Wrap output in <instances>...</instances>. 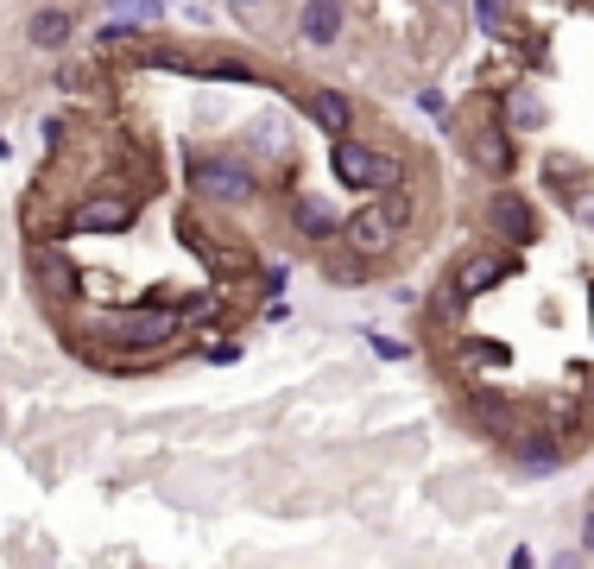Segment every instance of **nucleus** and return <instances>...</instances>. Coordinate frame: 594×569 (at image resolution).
I'll list each match as a JSON object with an SVG mask.
<instances>
[{"label":"nucleus","instance_id":"obj_1","mask_svg":"<svg viewBox=\"0 0 594 569\" xmlns=\"http://www.w3.org/2000/svg\"><path fill=\"white\" fill-rule=\"evenodd\" d=\"M190 183H197L203 197H215V203H240V197L254 190V171H240L228 158H197V165H190Z\"/></svg>","mask_w":594,"mask_h":569},{"label":"nucleus","instance_id":"obj_2","mask_svg":"<svg viewBox=\"0 0 594 569\" xmlns=\"http://www.w3.org/2000/svg\"><path fill=\"white\" fill-rule=\"evenodd\" d=\"M392 241H399V209H386V203L361 209V215L348 222V247H355V254H367V259H380Z\"/></svg>","mask_w":594,"mask_h":569},{"label":"nucleus","instance_id":"obj_3","mask_svg":"<svg viewBox=\"0 0 594 569\" xmlns=\"http://www.w3.org/2000/svg\"><path fill=\"white\" fill-rule=\"evenodd\" d=\"M336 178L361 183V190H380V183H392V158H373L367 146H355V140L341 133L336 140Z\"/></svg>","mask_w":594,"mask_h":569},{"label":"nucleus","instance_id":"obj_4","mask_svg":"<svg viewBox=\"0 0 594 569\" xmlns=\"http://www.w3.org/2000/svg\"><path fill=\"white\" fill-rule=\"evenodd\" d=\"M493 228L506 234V241H518V247H531L538 241V215H531V203L518 190H500L493 197Z\"/></svg>","mask_w":594,"mask_h":569},{"label":"nucleus","instance_id":"obj_5","mask_svg":"<svg viewBox=\"0 0 594 569\" xmlns=\"http://www.w3.org/2000/svg\"><path fill=\"white\" fill-rule=\"evenodd\" d=\"M298 32H304L311 45H336L341 38V0H304V7H298Z\"/></svg>","mask_w":594,"mask_h":569},{"label":"nucleus","instance_id":"obj_6","mask_svg":"<svg viewBox=\"0 0 594 569\" xmlns=\"http://www.w3.org/2000/svg\"><path fill=\"white\" fill-rule=\"evenodd\" d=\"M133 222V203H121V197H96V203L77 209V234H121Z\"/></svg>","mask_w":594,"mask_h":569},{"label":"nucleus","instance_id":"obj_7","mask_svg":"<svg viewBox=\"0 0 594 569\" xmlns=\"http://www.w3.org/2000/svg\"><path fill=\"white\" fill-rule=\"evenodd\" d=\"M468 158H474V165H481V171H487V178H506V171H513V140H506V133H468Z\"/></svg>","mask_w":594,"mask_h":569},{"label":"nucleus","instance_id":"obj_8","mask_svg":"<svg viewBox=\"0 0 594 569\" xmlns=\"http://www.w3.org/2000/svg\"><path fill=\"white\" fill-rule=\"evenodd\" d=\"M500 279H506V259H500V254H468L462 266H456V291H462V298H474V291H493Z\"/></svg>","mask_w":594,"mask_h":569},{"label":"nucleus","instance_id":"obj_9","mask_svg":"<svg viewBox=\"0 0 594 569\" xmlns=\"http://www.w3.org/2000/svg\"><path fill=\"white\" fill-rule=\"evenodd\" d=\"M121 330V342H165L171 330H178V316H165V311H133L114 323Z\"/></svg>","mask_w":594,"mask_h":569},{"label":"nucleus","instance_id":"obj_10","mask_svg":"<svg viewBox=\"0 0 594 569\" xmlns=\"http://www.w3.org/2000/svg\"><path fill=\"white\" fill-rule=\"evenodd\" d=\"M26 38L38 45V52H64L70 45V13H32V26H26Z\"/></svg>","mask_w":594,"mask_h":569},{"label":"nucleus","instance_id":"obj_11","mask_svg":"<svg viewBox=\"0 0 594 569\" xmlns=\"http://www.w3.org/2000/svg\"><path fill=\"white\" fill-rule=\"evenodd\" d=\"M311 114L323 121V133H348V96H341V89H316Z\"/></svg>","mask_w":594,"mask_h":569},{"label":"nucleus","instance_id":"obj_12","mask_svg":"<svg viewBox=\"0 0 594 569\" xmlns=\"http://www.w3.org/2000/svg\"><path fill=\"white\" fill-rule=\"evenodd\" d=\"M298 228L304 234H336V215H329V203H316V197H298Z\"/></svg>","mask_w":594,"mask_h":569},{"label":"nucleus","instance_id":"obj_13","mask_svg":"<svg viewBox=\"0 0 594 569\" xmlns=\"http://www.w3.org/2000/svg\"><path fill=\"white\" fill-rule=\"evenodd\" d=\"M513 114H518V127H538V121H543V108H538L531 89H518V96H513Z\"/></svg>","mask_w":594,"mask_h":569},{"label":"nucleus","instance_id":"obj_14","mask_svg":"<svg viewBox=\"0 0 594 569\" xmlns=\"http://www.w3.org/2000/svg\"><path fill=\"white\" fill-rule=\"evenodd\" d=\"M133 7H139L146 20H158V13H165V0H133Z\"/></svg>","mask_w":594,"mask_h":569},{"label":"nucleus","instance_id":"obj_15","mask_svg":"<svg viewBox=\"0 0 594 569\" xmlns=\"http://www.w3.org/2000/svg\"><path fill=\"white\" fill-rule=\"evenodd\" d=\"M582 550L594 557V513H589V525H582Z\"/></svg>","mask_w":594,"mask_h":569},{"label":"nucleus","instance_id":"obj_16","mask_svg":"<svg viewBox=\"0 0 594 569\" xmlns=\"http://www.w3.org/2000/svg\"><path fill=\"white\" fill-rule=\"evenodd\" d=\"M234 7H254V0H234Z\"/></svg>","mask_w":594,"mask_h":569},{"label":"nucleus","instance_id":"obj_17","mask_svg":"<svg viewBox=\"0 0 594 569\" xmlns=\"http://www.w3.org/2000/svg\"><path fill=\"white\" fill-rule=\"evenodd\" d=\"M0 153H7V140H0Z\"/></svg>","mask_w":594,"mask_h":569}]
</instances>
